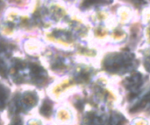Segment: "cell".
I'll list each match as a JSON object with an SVG mask.
<instances>
[{
	"mask_svg": "<svg viewBox=\"0 0 150 125\" xmlns=\"http://www.w3.org/2000/svg\"><path fill=\"white\" fill-rule=\"evenodd\" d=\"M24 125H47L46 124V119L41 116L33 113L27 115L24 120Z\"/></svg>",
	"mask_w": 150,
	"mask_h": 125,
	"instance_id": "2",
	"label": "cell"
},
{
	"mask_svg": "<svg viewBox=\"0 0 150 125\" xmlns=\"http://www.w3.org/2000/svg\"><path fill=\"white\" fill-rule=\"evenodd\" d=\"M52 120L54 125H77V111L72 104L62 102L55 104Z\"/></svg>",
	"mask_w": 150,
	"mask_h": 125,
	"instance_id": "1",
	"label": "cell"
},
{
	"mask_svg": "<svg viewBox=\"0 0 150 125\" xmlns=\"http://www.w3.org/2000/svg\"><path fill=\"white\" fill-rule=\"evenodd\" d=\"M129 125H150V120L145 116L138 115L129 121Z\"/></svg>",
	"mask_w": 150,
	"mask_h": 125,
	"instance_id": "3",
	"label": "cell"
}]
</instances>
